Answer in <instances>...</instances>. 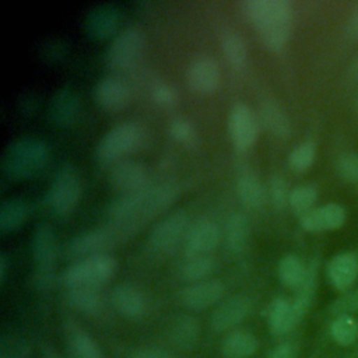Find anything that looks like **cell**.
Wrapping results in <instances>:
<instances>
[{"mask_svg": "<svg viewBox=\"0 0 358 358\" xmlns=\"http://www.w3.org/2000/svg\"><path fill=\"white\" fill-rule=\"evenodd\" d=\"M176 190L169 183L148 185L145 189L119 196L106 207L109 222L122 225L127 231H136L144 221L164 213L175 200Z\"/></svg>", "mask_w": 358, "mask_h": 358, "instance_id": "obj_1", "label": "cell"}, {"mask_svg": "<svg viewBox=\"0 0 358 358\" xmlns=\"http://www.w3.org/2000/svg\"><path fill=\"white\" fill-rule=\"evenodd\" d=\"M243 14L256 28L263 45L280 52L292 32V7L285 0H248Z\"/></svg>", "mask_w": 358, "mask_h": 358, "instance_id": "obj_2", "label": "cell"}, {"mask_svg": "<svg viewBox=\"0 0 358 358\" xmlns=\"http://www.w3.org/2000/svg\"><path fill=\"white\" fill-rule=\"evenodd\" d=\"M49 161L48 145L35 137H22L13 141L1 161V169L10 180H24L39 173Z\"/></svg>", "mask_w": 358, "mask_h": 358, "instance_id": "obj_3", "label": "cell"}, {"mask_svg": "<svg viewBox=\"0 0 358 358\" xmlns=\"http://www.w3.org/2000/svg\"><path fill=\"white\" fill-rule=\"evenodd\" d=\"M130 231L122 225L109 222L108 225L81 232L71 238L64 246V256L71 260H80L92 256L109 255L117 243L130 236Z\"/></svg>", "mask_w": 358, "mask_h": 358, "instance_id": "obj_4", "label": "cell"}, {"mask_svg": "<svg viewBox=\"0 0 358 358\" xmlns=\"http://www.w3.org/2000/svg\"><path fill=\"white\" fill-rule=\"evenodd\" d=\"M145 140V130L140 123L124 122L113 126L99 140L95 148L96 161L102 165H115L122 158L138 150Z\"/></svg>", "mask_w": 358, "mask_h": 358, "instance_id": "obj_5", "label": "cell"}, {"mask_svg": "<svg viewBox=\"0 0 358 358\" xmlns=\"http://www.w3.org/2000/svg\"><path fill=\"white\" fill-rule=\"evenodd\" d=\"M116 268L117 263L110 255L80 259L63 270L60 282L66 289L78 287L99 288L115 275Z\"/></svg>", "mask_w": 358, "mask_h": 358, "instance_id": "obj_6", "label": "cell"}, {"mask_svg": "<svg viewBox=\"0 0 358 358\" xmlns=\"http://www.w3.org/2000/svg\"><path fill=\"white\" fill-rule=\"evenodd\" d=\"M81 199V180L76 166L63 164L55 172L49 192L48 204L56 215H69Z\"/></svg>", "mask_w": 358, "mask_h": 358, "instance_id": "obj_7", "label": "cell"}, {"mask_svg": "<svg viewBox=\"0 0 358 358\" xmlns=\"http://www.w3.org/2000/svg\"><path fill=\"white\" fill-rule=\"evenodd\" d=\"M31 253L35 262V285L39 289H48L55 280V264L57 256L56 238L48 224L35 228L31 241Z\"/></svg>", "mask_w": 358, "mask_h": 358, "instance_id": "obj_8", "label": "cell"}, {"mask_svg": "<svg viewBox=\"0 0 358 358\" xmlns=\"http://www.w3.org/2000/svg\"><path fill=\"white\" fill-rule=\"evenodd\" d=\"M145 49V36L137 27L120 31L108 46L106 64L116 71H126L138 64Z\"/></svg>", "mask_w": 358, "mask_h": 358, "instance_id": "obj_9", "label": "cell"}, {"mask_svg": "<svg viewBox=\"0 0 358 358\" xmlns=\"http://www.w3.org/2000/svg\"><path fill=\"white\" fill-rule=\"evenodd\" d=\"M189 227L187 214L183 210L173 211L152 228L148 235V246L158 255H169L185 241Z\"/></svg>", "mask_w": 358, "mask_h": 358, "instance_id": "obj_10", "label": "cell"}, {"mask_svg": "<svg viewBox=\"0 0 358 358\" xmlns=\"http://www.w3.org/2000/svg\"><path fill=\"white\" fill-rule=\"evenodd\" d=\"M220 236V228L214 221L208 218H200L194 221L190 224L183 241L185 257L208 256L217 248Z\"/></svg>", "mask_w": 358, "mask_h": 358, "instance_id": "obj_11", "label": "cell"}, {"mask_svg": "<svg viewBox=\"0 0 358 358\" xmlns=\"http://www.w3.org/2000/svg\"><path fill=\"white\" fill-rule=\"evenodd\" d=\"M228 133L238 150L250 148L259 133V122L253 110L245 103H236L228 117Z\"/></svg>", "mask_w": 358, "mask_h": 358, "instance_id": "obj_12", "label": "cell"}, {"mask_svg": "<svg viewBox=\"0 0 358 358\" xmlns=\"http://www.w3.org/2000/svg\"><path fill=\"white\" fill-rule=\"evenodd\" d=\"M109 183L120 196L131 194L145 189L148 183L147 168L137 161H124L112 165L109 172Z\"/></svg>", "mask_w": 358, "mask_h": 358, "instance_id": "obj_13", "label": "cell"}, {"mask_svg": "<svg viewBox=\"0 0 358 358\" xmlns=\"http://www.w3.org/2000/svg\"><path fill=\"white\" fill-rule=\"evenodd\" d=\"M122 14L113 4L103 3L92 7L84 20L85 34L95 41L115 38L120 27Z\"/></svg>", "mask_w": 358, "mask_h": 358, "instance_id": "obj_14", "label": "cell"}, {"mask_svg": "<svg viewBox=\"0 0 358 358\" xmlns=\"http://www.w3.org/2000/svg\"><path fill=\"white\" fill-rule=\"evenodd\" d=\"M225 292V285L217 278L187 284L180 291V302L189 310H204L217 305Z\"/></svg>", "mask_w": 358, "mask_h": 358, "instance_id": "obj_15", "label": "cell"}, {"mask_svg": "<svg viewBox=\"0 0 358 358\" xmlns=\"http://www.w3.org/2000/svg\"><path fill=\"white\" fill-rule=\"evenodd\" d=\"M252 309V301L245 295H234L222 301L213 312L210 324L217 333L231 330L241 324Z\"/></svg>", "mask_w": 358, "mask_h": 358, "instance_id": "obj_16", "label": "cell"}, {"mask_svg": "<svg viewBox=\"0 0 358 358\" xmlns=\"http://www.w3.org/2000/svg\"><path fill=\"white\" fill-rule=\"evenodd\" d=\"M187 85L200 95L213 94L221 81V71L218 63L207 56L194 59L187 69Z\"/></svg>", "mask_w": 358, "mask_h": 358, "instance_id": "obj_17", "label": "cell"}, {"mask_svg": "<svg viewBox=\"0 0 358 358\" xmlns=\"http://www.w3.org/2000/svg\"><path fill=\"white\" fill-rule=\"evenodd\" d=\"M131 98L130 87L119 77L108 76L101 78L94 88V99L102 109L117 112L124 109Z\"/></svg>", "mask_w": 358, "mask_h": 358, "instance_id": "obj_18", "label": "cell"}, {"mask_svg": "<svg viewBox=\"0 0 358 358\" xmlns=\"http://www.w3.org/2000/svg\"><path fill=\"white\" fill-rule=\"evenodd\" d=\"M345 218L347 213L341 204L327 203L301 215V227L308 232L333 231L343 227Z\"/></svg>", "mask_w": 358, "mask_h": 358, "instance_id": "obj_19", "label": "cell"}, {"mask_svg": "<svg viewBox=\"0 0 358 358\" xmlns=\"http://www.w3.org/2000/svg\"><path fill=\"white\" fill-rule=\"evenodd\" d=\"M80 110V98L74 90L64 87L57 90L50 98L48 117L52 124L59 127L70 126Z\"/></svg>", "mask_w": 358, "mask_h": 358, "instance_id": "obj_20", "label": "cell"}, {"mask_svg": "<svg viewBox=\"0 0 358 358\" xmlns=\"http://www.w3.org/2000/svg\"><path fill=\"white\" fill-rule=\"evenodd\" d=\"M327 277L338 291L348 289L358 278V256L355 253H338L327 264Z\"/></svg>", "mask_w": 358, "mask_h": 358, "instance_id": "obj_21", "label": "cell"}, {"mask_svg": "<svg viewBox=\"0 0 358 358\" xmlns=\"http://www.w3.org/2000/svg\"><path fill=\"white\" fill-rule=\"evenodd\" d=\"M110 302L115 310L127 319H137L145 310L144 295L129 284L116 285L110 292Z\"/></svg>", "mask_w": 358, "mask_h": 358, "instance_id": "obj_22", "label": "cell"}, {"mask_svg": "<svg viewBox=\"0 0 358 358\" xmlns=\"http://www.w3.org/2000/svg\"><path fill=\"white\" fill-rule=\"evenodd\" d=\"M64 334L74 358H103L98 343L77 323L67 322L64 324Z\"/></svg>", "mask_w": 358, "mask_h": 358, "instance_id": "obj_23", "label": "cell"}, {"mask_svg": "<svg viewBox=\"0 0 358 358\" xmlns=\"http://www.w3.org/2000/svg\"><path fill=\"white\" fill-rule=\"evenodd\" d=\"M298 322L299 319L295 313L292 301L284 296H277L273 299L268 308V324L274 334H287L298 324Z\"/></svg>", "mask_w": 358, "mask_h": 358, "instance_id": "obj_24", "label": "cell"}, {"mask_svg": "<svg viewBox=\"0 0 358 358\" xmlns=\"http://www.w3.org/2000/svg\"><path fill=\"white\" fill-rule=\"evenodd\" d=\"M236 193L241 201L249 208H260L266 200V189L259 178L249 168H243L236 178Z\"/></svg>", "mask_w": 358, "mask_h": 358, "instance_id": "obj_25", "label": "cell"}, {"mask_svg": "<svg viewBox=\"0 0 358 358\" xmlns=\"http://www.w3.org/2000/svg\"><path fill=\"white\" fill-rule=\"evenodd\" d=\"M260 123L277 138H287L291 131V123L284 109L273 99H266L259 110Z\"/></svg>", "mask_w": 358, "mask_h": 358, "instance_id": "obj_26", "label": "cell"}, {"mask_svg": "<svg viewBox=\"0 0 358 358\" xmlns=\"http://www.w3.org/2000/svg\"><path fill=\"white\" fill-rule=\"evenodd\" d=\"M259 348V341L250 331L234 330L221 344L222 358H249Z\"/></svg>", "mask_w": 358, "mask_h": 358, "instance_id": "obj_27", "label": "cell"}, {"mask_svg": "<svg viewBox=\"0 0 358 358\" xmlns=\"http://www.w3.org/2000/svg\"><path fill=\"white\" fill-rule=\"evenodd\" d=\"M172 343L185 351L194 348L200 334V324L197 319L192 315H180L178 316L171 326L169 330Z\"/></svg>", "mask_w": 358, "mask_h": 358, "instance_id": "obj_28", "label": "cell"}, {"mask_svg": "<svg viewBox=\"0 0 358 358\" xmlns=\"http://www.w3.org/2000/svg\"><path fill=\"white\" fill-rule=\"evenodd\" d=\"M66 301L73 309L88 316L98 315L103 308V301L98 288H69L66 289Z\"/></svg>", "mask_w": 358, "mask_h": 358, "instance_id": "obj_29", "label": "cell"}, {"mask_svg": "<svg viewBox=\"0 0 358 358\" xmlns=\"http://www.w3.org/2000/svg\"><path fill=\"white\" fill-rule=\"evenodd\" d=\"M224 239L227 249L239 255L245 250L249 239V221L242 213H234L225 222Z\"/></svg>", "mask_w": 358, "mask_h": 358, "instance_id": "obj_30", "label": "cell"}, {"mask_svg": "<svg viewBox=\"0 0 358 358\" xmlns=\"http://www.w3.org/2000/svg\"><path fill=\"white\" fill-rule=\"evenodd\" d=\"M29 206L22 197L6 199L0 206V231L13 232L18 229L28 218Z\"/></svg>", "mask_w": 358, "mask_h": 358, "instance_id": "obj_31", "label": "cell"}, {"mask_svg": "<svg viewBox=\"0 0 358 358\" xmlns=\"http://www.w3.org/2000/svg\"><path fill=\"white\" fill-rule=\"evenodd\" d=\"M221 50L227 62L236 70H241L248 63V46L245 39L234 29L224 31L221 35Z\"/></svg>", "mask_w": 358, "mask_h": 358, "instance_id": "obj_32", "label": "cell"}, {"mask_svg": "<svg viewBox=\"0 0 358 358\" xmlns=\"http://www.w3.org/2000/svg\"><path fill=\"white\" fill-rule=\"evenodd\" d=\"M316 284H317V263L316 260H312L306 267V275L302 284L296 288V295L292 299V305L299 320L303 317V315L306 313L313 299Z\"/></svg>", "mask_w": 358, "mask_h": 358, "instance_id": "obj_33", "label": "cell"}, {"mask_svg": "<svg viewBox=\"0 0 358 358\" xmlns=\"http://www.w3.org/2000/svg\"><path fill=\"white\" fill-rule=\"evenodd\" d=\"M215 268V260L208 256L186 257L179 267V277L187 284L207 280Z\"/></svg>", "mask_w": 358, "mask_h": 358, "instance_id": "obj_34", "label": "cell"}, {"mask_svg": "<svg viewBox=\"0 0 358 358\" xmlns=\"http://www.w3.org/2000/svg\"><path fill=\"white\" fill-rule=\"evenodd\" d=\"M278 278L280 281L288 287V288H298L305 275H306V267L303 266V263L299 260L298 256L295 255H284L281 257V260L278 262Z\"/></svg>", "mask_w": 358, "mask_h": 358, "instance_id": "obj_35", "label": "cell"}, {"mask_svg": "<svg viewBox=\"0 0 358 358\" xmlns=\"http://www.w3.org/2000/svg\"><path fill=\"white\" fill-rule=\"evenodd\" d=\"M330 334L337 344L351 345L358 338V323L352 316H337L330 326Z\"/></svg>", "mask_w": 358, "mask_h": 358, "instance_id": "obj_36", "label": "cell"}, {"mask_svg": "<svg viewBox=\"0 0 358 358\" xmlns=\"http://www.w3.org/2000/svg\"><path fill=\"white\" fill-rule=\"evenodd\" d=\"M317 200V189L313 185H301L291 190L288 204L295 213L306 214L312 208H315V203Z\"/></svg>", "mask_w": 358, "mask_h": 358, "instance_id": "obj_37", "label": "cell"}, {"mask_svg": "<svg viewBox=\"0 0 358 358\" xmlns=\"http://www.w3.org/2000/svg\"><path fill=\"white\" fill-rule=\"evenodd\" d=\"M316 157V144L312 140H305L299 143L289 154L288 164L295 172L308 171Z\"/></svg>", "mask_w": 358, "mask_h": 358, "instance_id": "obj_38", "label": "cell"}, {"mask_svg": "<svg viewBox=\"0 0 358 358\" xmlns=\"http://www.w3.org/2000/svg\"><path fill=\"white\" fill-rule=\"evenodd\" d=\"M169 134L175 141L186 147H194L199 143L197 130L194 124L186 117L172 119L169 123Z\"/></svg>", "mask_w": 358, "mask_h": 358, "instance_id": "obj_39", "label": "cell"}, {"mask_svg": "<svg viewBox=\"0 0 358 358\" xmlns=\"http://www.w3.org/2000/svg\"><path fill=\"white\" fill-rule=\"evenodd\" d=\"M150 95L152 101L162 108H172L179 101V95L176 90L171 84L162 80H155L150 85Z\"/></svg>", "mask_w": 358, "mask_h": 358, "instance_id": "obj_40", "label": "cell"}, {"mask_svg": "<svg viewBox=\"0 0 358 358\" xmlns=\"http://www.w3.org/2000/svg\"><path fill=\"white\" fill-rule=\"evenodd\" d=\"M289 193H291V190H288V186H287L285 180L282 179V176L273 175L268 179L267 197L275 208L280 210V208H284L288 204Z\"/></svg>", "mask_w": 358, "mask_h": 358, "instance_id": "obj_41", "label": "cell"}, {"mask_svg": "<svg viewBox=\"0 0 358 358\" xmlns=\"http://www.w3.org/2000/svg\"><path fill=\"white\" fill-rule=\"evenodd\" d=\"M337 171L348 182H358V154L347 151L337 159Z\"/></svg>", "mask_w": 358, "mask_h": 358, "instance_id": "obj_42", "label": "cell"}, {"mask_svg": "<svg viewBox=\"0 0 358 358\" xmlns=\"http://www.w3.org/2000/svg\"><path fill=\"white\" fill-rule=\"evenodd\" d=\"M330 312L337 316H351V313L358 312V289L350 291L344 294L341 298L334 301V303L330 308Z\"/></svg>", "mask_w": 358, "mask_h": 358, "instance_id": "obj_43", "label": "cell"}, {"mask_svg": "<svg viewBox=\"0 0 358 358\" xmlns=\"http://www.w3.org/2000/svg\"><path fill=\"white\" fill-rule=\"evenodd\" d=\"M0 358H28V345L21 338H3Z\"/></svg>", "mask_w": 358, "mask_h": 358, "instance_id": "obj_44", "label": "cell"}, {"mask_svg": "<svg viewBox=\"0 0 358 358\" xmlns=\"http://www.w3.org/2000/svg\"><path fill=\"white\" fill-rule=\"evenodd\" d=\"M267 358H296V350L291 343H282L277 345Z\"/></svg>", "mask_w": 358, "mask_h": 358, "instance_id": "obj_45", "label": "cell"}, {"mask_svg": "<svg viewBox=\"0 0 358 358\" xmlns=\"http://www.w3.org/2000/svg\"><path fill=\"white\" fill-rule=\"evenodd\" d=\"M131 358H173L168 351L161 348H141Z\"/></svg>", "mask_w": 358, "mask_h": 358, "instance_id": "obj_46", "label": "cell"}, {"mask_svg": "<svg viewBox=\"0 0 358 358\" xmlns=\"http://www.w3.org/2000/svg\"><path fill=\"white\" fill-rule=\"evenodd\" d=\"M345 35L350 39H358V7L351 13L345 24Z\"/></svg>", "mask_w": 358, "mask_h": 358, "instance_id": "obj_47", "label": "cell"}, {"mask_svg": "<svg viewBox=\"0 0 358 358\" xmlns=\"http://www.w3.org/2000/svg\"><path fill=\"white\" fill-rule=\"evenodd\" d=\"M347 77L350 81L357 83L358 81V56L354 59V62L351 63V66L348 67V73Z\"/></svg>", "mask_w": 358, "mask_h": 358, "instance_id": "obj_48", "label": "cell"}, {"mask_svg": "<svg viewBox=\"0 0 358 358\" xmlns=\"http://www.w3.org/2000/svg\"><path fill=\"white\" fill-rule=\"evenodd\" d=\"M7 268H8V260L6 255L0 256V281L3 282L7 275Z\"/></svg>", "mask_w": 358, "mask_h": 358, "instance_id": "obj_49", "label": "cell"}, {"mask_svg": "<svg viewBox=\"0 0 358 358\" xmlns=\"http://www.w3.org/2000/svg\"><path fill=\"white\" fill-rule=\"evenodd\" d=\"M41 351H42V357H43V358H60L50 347L42 345V347H41Z\"/></svg>", "mask_w": 358, "mask_h": 358, "instance_id": "obj_50", "label": "cell"}, {"mask_svg": "<svg viewBox=\"0 0 358 358\" xmlns=\"http://www.w3.org/2000/svg\"><path fill=\"white\" fill-rule=\"evenodd\" d=\"M355 112H357V115H358V94H357V96H355Z\"/></svg>", "mask_w": 358, "mask_h": 358, "instance_id": "obj_51", "label": "cell"}]
</instances>
